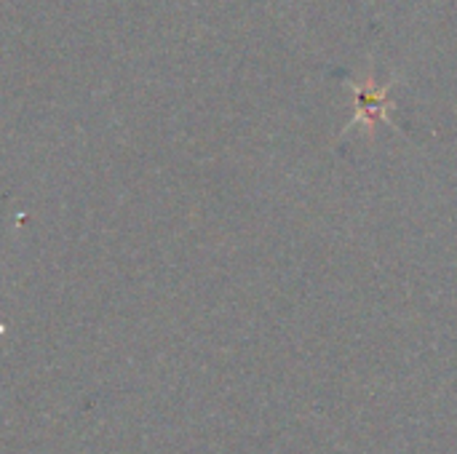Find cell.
Instances as JSON below:
<instances>
[{
    "label": "cell",
    "instance_id": "6da1fadb",
    "mask_svg": "<svg viewBox=\"0 0 457 454\" xmlns=\"http://www.w3.org/2000/svg\"><path fill=\"white\" fill-rule=\"evenodd\" d=\"M351 88H353V94H356V112H353V118L348 120V131L356 128L359 123H364L370 131H372L380 120H383V123H394V120L388 118V107H391L388 88H391V86L380 88V86L375 83V78L367 75L364 80H353V78H351Z\"/></svg>",
    "mask_w": 457,
    "mask_h": 454
}]
</instances>
